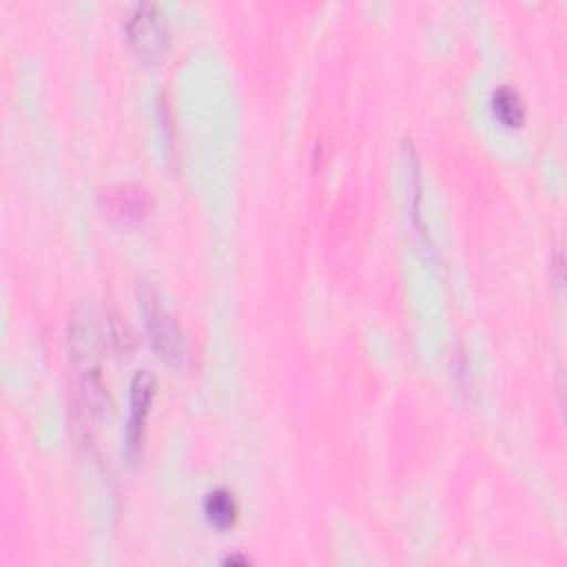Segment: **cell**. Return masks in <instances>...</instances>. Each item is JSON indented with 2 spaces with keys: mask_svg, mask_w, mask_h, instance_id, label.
Here are the masks:
<instances>
[{
  "mask_svg": "<svg viewBox=\"0 0 567 567\" xmlns=\"http://www.w3.org/2000/svg\"><path fill=\"white\" fill-rule=\"evenodd\" d=\"M126 40L137 58L157 62L168 49V20L157 2H137L126 16Z\"/></svg>",
  "mask_w": 567,
  "mask_h": 567,
  "instance_id": "obj_1",
  "label": "cell"
},
{
  "mask_svg": "<svg viewBox=\"0 0 567 567\" xmlns=\"http://www.w3.org/2000/svg\"><path fill=\"white\" fill-rule=\"evenodd\" d=\"M142 315H144L148 343L155 350V354L164 363L179 368L186 359L184 332L175 321V317L166 310V306L159 301V297L151 288L142 292Z\"/></svg>",
  "mask_w": 567,
  "mask_h": 567,
  "instance_id": "obj_2",
  "label": "cell"
},
{
  "mask_svg": "<svg viewBox=\"0 0 567 567\" xmlns=\"http://www.w3.org/2000/svg\"><path fill=\"white\" fill-rule=\"evenodd\" d=\"M104 334L100 317L91 306H78L69 317V352L82 379L100 377Z\"/></svg>",
  "mask_w": 567,
  "mask_h": 567,
  "instance_id": "obj_3",
  "label": "cell"
},
{
  "mask_svg": "<svg viewBox=\"0 0 567 567\" xmlns=\"http://www.w3.org/2000/svg\"><path fill=\"white\" fill-rule=\"evenodd\" d=\"M155 388H157V379L151 370L135 372V377L131 381V401H128L131 410H128V421L124 427V454H126L128 463H135L142 452L146 416L151 412Z\"/></svg>",
  "mask_w": 567,
  "mask_h": 567,
  "instance_id": "obj_4",
  "label": "cell"
},
{
  "mask_svg": "<svg viewBox=\"0 0 567 567\" xmlns=\"http://www.w3.org/2000/svg\"><path fill=\"white\" fill-rule=\"evenodd\" d=\"M100 206L117 224H140L148 217L153 199L140 184H115L100 193Z\"/></svg>",
  "mask_w": 567,
  "mask_h": 567,
  "instance_id": "obj_5",
  "label": "cell"
},
{
  "mask_svg": "<svg viewBox=\"0 0 567 567\" xmlns=\"http://www.w3.org/2000/svg\"><path fill=\"white\" fill-rule=\"evenodd\" d=\"M204 514L206 520L217 527V529H228L237 523V514H239V505L233 496V492L217 487L213 492L206 494L204 498Z\"/></svg>",
  "mask_w": 567,
  "mask_h": 567,
  "instance_id": "obj_6",
  "label": "cell"
},
{
  "mask_svg": "<svg viewBox=\"0 0 567 567\" xmlns=\"http://www.w3.org/2000/svg\"><path fill=\"white\" fill-rule=\"evenodd\" d=\"M492 111L503 126L516 128L525 122V104L518 91L512 86H496L492 93Z\"/></svg>",
  "mask_w": 567,
  "mask_h": 567,
  "instance_id": "obj_7",
  "label": "cell"
},
{
  "mask_svg": "<svg viewBox=\"0 0 567 567\" xmlns=\"http://www.w3.org/2000/svg\"><path fill=\"white\" fill-rule=\"evenodd\" d=\"M250 560L246 558V556H241V554H233V556H228V558H224V565H239V567H244V565H248Z\"/></svg>",
  "mask_w": 567,
  "mask_h": 567,
  "instance_id": "obj_8",
  "label": "cell"
}]
</instances>
